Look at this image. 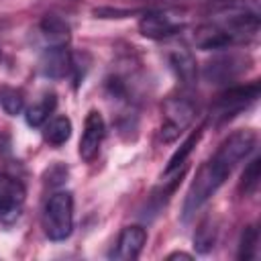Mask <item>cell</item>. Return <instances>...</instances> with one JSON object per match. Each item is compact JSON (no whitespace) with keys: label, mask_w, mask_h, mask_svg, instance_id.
Returning a JSON list of instances; mask_svg holds the SVG:
<instances>
[{"label":"cell","mask_w":261,"mask_h":261,"mask_svg":"<svg viewBox=\"0 0 261 261\" xmlns=\"http://www.w3.org/2000/svg\"><path fill=\"white\" fill-rule=\"evenodd\" d=\"M255 147V133L251 128L234 130L228 135L216 153L198 169L186 200H184V220L192 218L212 196L214 192L224 184V179L230 175V171L241 163Z\"/></svg>","instance_id":"cell-1"},{"label":"cell","mask_w":261,"mask_h":261,"mask_svg":"<svg viewBox=\"0 0 261 261\" xmlns=\"http://www.w3.org/2000/svg\"><path fill=\"white\" fill-rule=\"evenodd\" d=\"M43 230L51 241H65L73 230V196L55 192L43 208Z\"/></svg>","instance_id":"cell-2"},{"label":"cell","mask_w":261,"mask_h":261,"mask_svg":"<svg viewBox=\"0 0 261 261\" xmlns=\"http://www.w3.org/2000/svg\"><path fill=\"white\" fill-rule=\"evenodd\" d=\"M257 98H259V82L257 80L251 84L230 86L216 96L214 106H212V116H216L220 122H224V120L237 116L241 110L249 108Z\"/></svg>","instance_id":"cell-3"},{"label":"cell","mask_w":261,"mask_h":261,"mask_svg":"<svg viewBox=\"0 0 261 261\" xmlns=\"http://www.w3.org/2000/svg\"><path fill=\"white\" fill-rule=\"evenodd\" d=\"M251 65V57L245 53H222L204 65V80L210 84H228L245 73Z\"/></svg>","instance_id":"cell-4"},{"label":"cell","mask_w":261,"mask_h":261,"mask_svg":"<svg viewBox=\"0 0 261 261\" xmlns=\"http://www.w3.org/2000/svg\"><path fill=\"white\" fill-rule=\"evenodd\" d=\"M163 124H161V137L163 141H173L194 118L196 114V108L194 104L179 96V98H169L165 100V106H163Z\"/></svg>","instance_id":"cell-5"},{"label":"cell","mask_w":261,"mask_h":261,"mask_svg":"<svg viewBox=\"0 0 261 261\" xmlns=\"http://www.w3.org/2000/svg\"><path fill=\"white\" fill-rule=\"evenodd\" d=\"M181 29H184V22L179 18L171 16L169 12H159V10L145 12L139 20L141 35L147 39H155V41L169 39V37L177 35Z\"/></svg>","instance_id":"cell-6"},{"label":"cell","mask_w":261,"mask_h":261,"mask_svg":"<svg viewBox=\"0 0 261 261\" xmlns=\"http://www.w3.org/2000/svg\"><path fill=\"white\" fill-rule=\"evenodd\" d=\"M104 135H106V124H104V118L98 110H90L86 120H84V133H82V139H80V157L82 161L90 163L96 159L98 151H100V145L104 141Z\"/></svg>","instance_id":"cell-7"},{"label":"cell","mask_w":261,"mask_h":261,"mask_svg":"<svg viewBox=\"0 0 261 261\" xmlns=\"http://www.w3.org/2000/svg\"><path fill=\"white\" fill-rule=\"evenodd\" d=\"M145 243H147V230L143 226H139V224L124 226L118 234L112 257L118 259V261H133L141 255Z\"/></svg>","instance_id":"cell-8"},{"label":"cell","mask_w":261,"mask_h":261,"mask_svg":"<svg viewBox=\"0 0 261 261\" xmlns=\"http://www.w3.org/2000/svg\"><path fill=\"white\" fill-rule=\"evenodd\" d=\"M22 202H24V186L18 179L0 173V216L18 214Z\"/></svg>","instance_id":"cell-9"},{"label":"cell","mask_w":261,"mask_h":261,"mask_svg":"<svg viewBox=\"0 0 261 261\" xmlns=\"http://www.w3.org/2000/svg\"><path fill=\"white\" fill-rule=\"evenodd\" d=\"M39 35L47 47H65L69 43V24L63 18L49 14L39 22Z\"/></svg>","instance_id":"cell-10"},{"label":"cell","mask_w":261,"mask_h":261,"mask_svg":"<svg viewBox=\"0 0 261 261\" xmlns=\"http://www.w3.org/2000/svg\"><path fill=\"white\" fill-rule=\"evenodd\" d=\"M41 69L47 77H65L71 73V55L65 47H47Z\"/></svg>","instance_id":"cell-11"},{"label":"cell","mask_w":261,"mask_h":261,"mask_svg":"<svg viewBox=\"0 0 261 261\" xmlns=\"http://www.w3.org/2000/svg\"><path fill=\"white\" fill-rule=\"evenodd\" d=\"M169 63H171V69L175 71L177 80L184 84V86H194L196 84V77H198V65H196V59L194 55L188 51V49H175L169 53Z\"/></svg>","instance_id":"cell-12"},{"label":"cell","mask_w":261,"mask_h":261,"mask_svg":"<svg viewBox=\"0 0 261 261\" xmlns=\"http://www.w3.org/2000/svg\"><path fill=\"white\" fill-rule=\"evenodd\" d=\"M57 106V96L53 92H45L33 106L27 108V114H24V120L29 126H41L47 122V118L51 116V112L55 110Z\"/></svg>","instance_id":"cell-13"},{"label":"cell","mask_w":261,"mask_h":261,"mask_svg":"<svg viewBox=\"0 0 261 261\" xmlns=\"http://www.w3.org/2000/svg\"><path fill=\"white\" fill-rule=\"evenodd\" d=\"M202 130H204V126L200 124L196 130H192V133L186 137V141L179 145V149H175V153L169 157V161H167V165H165L163 173H171V171H177V169L186 167L188 157L192 155L194 147H196V145L200 143V139H202Z\"/></svg>","instance_id":"cell-14"},{"label":"cell","mask_w":261,"mask_h":261,"mask_svg":"<svg viewBox=\"0 0 261 261\" xmlns=\"http://www.w3.org/2000/svg\"><path fill=\"white\" fill-rule=\"evenodd\" d=\"M69 137H71V120L67 116H55L43 128V139L53 147H61L63 143H67Z\"/></svg>","instance_id":"cell-15"},{"label":"cell","mask_w":261,"mask_h":261,"mask_svg":"<svg viewBox=\"0 0 261 261\" xmlns=\"http://www.w3.org/2000/svg\"><path fill=\"white\" fill-rule=\"evenodd\" d=\"M0 106L4 108L6 114L16 116L24 110V94L18 88L0 86Z\"/></svg>","instance_id":"cell-16"},{"label":"cell","mask_w":261,"mask_h":261,"mask_svg":"<svg viewBox=\"0 0 261 261\" xmlns=\"http://www.w3.org/2000/svg\"><path fill=\"white\" fill-rule=\"evenodd\" d=\"M214 241H216V228H214V224H212L210 218H204L200 222V226L196 228L194 247H196L198 253H208L214 247Z\"/></svg>","instance_id":"cell-17"},{"label":"cell","mask_w":261,"mask_h":261,"mask_svg":"<svg viewBox=\"0 0 261 261\" xmlns=\"http://www.w3.org/2000/svg\"><path fill=\"white\" fill-rule=\"evenodd\" d=\"M257 243H259V230H257V226H247L245 230H243V234H241V243H239V253H237V257L239 259H245V261H249V259H253L255 257V253H257Z\"/></svg>","instance_id":"cell-18"},{"label":"cell","mask_w":261,"mask_h":261,"mask_svg":"<svg viewBox=\"0 0 261 261\" xmlns=\"http://www.w3.org/2000/svg\"><path fill=\"white\" fill-rule=\"evenodd\" d=\"M259 179H261V159L255 157L243 171L241 177V190L245 192V196H251L257 188H259Z\"/></svg>","instance_id":"cell-19"},{"label":"cell","mask_w":261,"mask_h":261,"mask_svg":"<svg viewBox=\"0 0 261 261\" xmlns=\"http://www.w3.org/2000/svg\"><path fill=\"white\" fill-rule=\"evenodd\" d=\"M167 259H169V261H171V259H186V261H190V259H192V255L177 251V253H171V255H167Z\"/></svg>","instance_id":"cell-20"}]
</instances>
